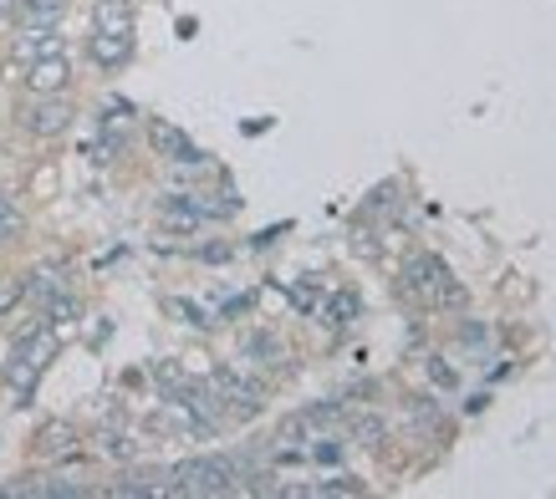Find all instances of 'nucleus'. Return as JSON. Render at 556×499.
<instances>
[{
  "instance_id": "nucleus-2",
  "label": "nucleus",
  "mask_w": 556,
  "mask_h": 499,
  "mask_svg": "<svg viewBox=\"0 0 556 499\" xmlns=\"http://www.w3.org/2000/svg\"><path fill=\"white\" fill-rule=\"evenodd\" d=\"M240 469L236 459H225V453H194L185 464H174V484H179V495H236L240 489Z\"/></svg>"
},
{
  "instance_id": "nucleus-13",
  "label": "nucleus",
  "mask_w": 556,
  "mask_h": 499,
  "mask_svg": "<svg viewBox=\"0 0 556 499\" xmlns=\"http://www.w3.org/2000/svg\"><path fill=\"white\" fill-rule=\"evenodd\" d=\"M0 383L11 387V393H16L21 402H26V398L36 393V387H41V367L26 362L21 351H11V357H5V372H0Z\"/></svg>"
},
{
  "instance_id": "nucleus-18",
  "label": "nucleus",
  "mask_w": 556,
  "mask_h": 499,
  "mask_svg": "<svg viewBox=\"0 0 556 499\" xmlns=\"http://www.w3.org/2000/svg\"><path fill=\"white\" fill-rule=\"evenodd\" d=\"M353 438L363 444V449L378 453V449H383V438H388V423H383L378 413H357V418H353Z\"/></svg>"
},
{
  "instance_id": "nucleus-1",
  "label": "nucleus",
  "mask_w": 556,
  "mask_h": 499,
  "mask_svg": "<svg viewBox=\"0 0 556 499\" xmlns=\"http://www.w3.org/2000/svg\"><path fill=\"white\" fill-rule=\"evenodd\" d=\"M404 291L419 306H429V311H459L465 306V285L450 276V266L439 260V255H429V250H419V255H408L404 260Z\"/></svg>"
},
{
  "instance_id": "nucleus-5",
  "label": "nucleus",
  "mask_w": 556,
  "mask_h": 499,
  "mask_svg": "<svg viewBox=\"0 0 556 499\" xmlns=\"http://www.w3.org/2000/svg\"><path fill=\"white\" fill-rule=\"evenodd\" d=\"M21 87H26L31 98H47V92H67V87H72V62H67V51H51V56H36V62H26V72H21Z\"/></svg>"
},
{
  "instance_id": "nucleus-17",
  "label": "nucleus",
  "mask_w": 556,
  "mask_h": 499,
  "mask_svg": "<svg viewBox=\"0 0 556 499\" xmlns=\"http://www.w3.org/2000/svg\"><path fill=\"white\" fill-rule=\"evenodd\" d=\"M21 234H26V209L11 194H0V245H11Z\"/></svg>"
},
{
  "instance_id": "nucleus-9",
  "label": "nucleus",
  "mask_w": 556,
  "mask_h": 499,
  "mask_svg": "<svg viewBox=\"0 0 556 499\" xmlns=\"http://www.w3.org/2000/svg\"><path fill=\"white\" fill-rule=\"evenodd\" d=\"M240 362L245 367H276L287 362V342L276 332H266V327H255V332L240 336Z\"/></svg>"
},
{
  "instance_id": "nucleus-7",
  "label": "nucleus",
  "mask_w": 556,
  "mask_h": 499,
  "mask_svg": "<svg viewBox=\"0 0 556 499\" xmlns=\"http://www.w3.org/2000/svg\"><path fill=\"white\" fill-rule=\"evenodd\" d=\"M87 62L98 72H123L134 62V31H98L87 36Z\"/></svg>"
},
{
  "instance_id": "nucleus-6",
  "label": "nucleus",
  "mask_w": 556,
  "mask_h": 499,
  "mask_svg": "<svg viewBox=\"0 0 556 499\" xmlns=\"http://www.w3.org/2000/svg\"><path fill=\"white\" fill-rule=\"evenodd\" d=\"M143 133H149V149L164 158V164H200V149L189 143L185 128H174L169 117H149L143 123Z\"/></svg>"
},
{
  "instance_id": "nucleus-8",
  "label": "nucleus",
  "mask_w": 556,
  "mask_h": 499,
  "mask_svg": "<svg viewBox=\"0 0 556 499\" xmlns=\"http://www.w3.org/2000/svg\"><path fill=\"white\" fill-rule=\"evenodd\" d=\"M62 16H67V0H16L11 5L16 31H51V26H62Z\"/></svg>"
},
{
  "instance_id": "nucleus-3",
  "label": "nucleus",
  "mask_w": 556,
  "mask_h": 499,
  "mask_svg": "<svg viewBox=\"0 0 556 499\" xmlns=\"http://www.w3.org/2000/svg\"><path fill=\"white\" fill-rule=\"evenodd\" d=\"M16 123H21V133L51 143V138L72 133V123H77V102H72L67 92H47V98H31V92H26Z\"/></svg>"
},
{
  "instance_id": "nucleus-16",
  "label": "nucleus",
  "mask_w": 556,
  "mask_h": 499,
  "mask_svg": "<svg viewBox=\"0 0 556 499\" xmlns=\"http://www.w3.org/2000/svg\"><path fill=\"white\" fill-rule=\"evenodd\" d=\"M92 26L98 31H134V5L128 0H92Z\"/></svg>"
},
{
  "instance_id": "nucleus-12",
  "label": "nucleus",
  "mask_w": 556,
  "mask_h": 499,
  "mask_svg": "<svg viewBox=\"0 0 556 499\" xmlns=\"http://www.w3.org/2000/svg\"><path fill=\"white\" fill-rule=\"evenodd\" d=\"M21 291H26V300H31V306H41V300H51V296H62V291H67V270L36 266V270H26V276H21Z\"/></svg>"
},
{
  "instance_id": "nucleus-20",
  "label": "nucleus",
  "mask_w": 556,
  "mask_h": 499,
  "mask_svg": "<svg viewBox=\"0 0 556 499\" xmlns=\"http://www.w3.org/2000/svg\"><path fill=\"white\" fill-rule=\"evenodd\" d=\"M306 495H363V484H357L353 474H332L327 484H312Z\"/></svg>"
},
{
  "instance_id": "nucleus-11",
  "label": "nucleus",
  "mask_w": 556,
  "mask_h": 499,
  "mask_svg": "<svg viewBox=\"0 0 556 499\" xmlns=\"http://www.w3.org/2000/svg\"><path fill=\"white\" fill-rule=\"evenodd\" d=\"M77 438H83V433L72 428L67 418H56V423H41V433H36V449L47 453V459H77Z\"/></svg>"
},
{
  "instance_id": "nucleus-19",
  "label": "nucleus",
  "mask_w": 556,
  "mask_h": 499,
  "mask_svg": "<svg viewBox=\"0 0 556 499\" xmlns=\"http://www.w3.org/2000/svg\"><path fill=\"white\" fill-rule=\"evenodd\" d=\"M353 317H357V296H353V291L327 296V311H321V321H327V327H348Z\"/></svg>"
},
{
  "instance_id": "nucleus-10",
  "label": "nucleus",
  "mask_w": 556,
  "mask_h": 499,
  "mask_svg": "<svg viewBox=\"0 0 556 499\" xmlns=\"http://www.w3.org/2000/svg\"><path fill=\"white\" fill-rule=\"evenodd\" d=\"M159 225H164V234H200L204 230V215L189 204V194H174V200L159 204Z\"/></svg>"
},
{
  "instance_id": "nucleus-4",
  "label": "nucleus",
  "mask_w": 556,
  "mask_h": 499,
  "mask_svg": "<svg viewBox=\"0 0 556 499\" xmlns=\"http://www.w3.org/2000/svg\"><path fill=\"white\" fill-rule=\"evenodd\" d=\"M210 383H215V393H219L225 418H255L261 408H266V387L255 383L245 367H215Z\"/></svg>"
},
{
  "instance_id": "nucleus-14",
  "label": "nucleus",
  "mask_w": 556,
  "mask_h": 499,
  "mask_svg": "<svg viewBox=\"0 0 556 499\" xmlns=\"http://www.w3.org/2000/svg\"><path fill=\"white\" fill-rule=\"evenodd\" d=\"M138 449H143V444H138L134 428H102L98 433V453L108 459V464H134Z\"/></svg>"
},
{
  "instance_id": "nucleus-21",
  "label": "nucleus",
  "mask_w": 556,
  "mask_h": 499,
  "mask_svg": "<svg viewBox=\"0 0 556 499\" xmlns=\"http://www.w3.org/2000/svg\"><path fill=\"white\" fill-rule=\"evenodd\" d=\"M11 5H16V0H0V16H11Z\"/></svg>"
},
{
  "instance_id": "nucleus-15",
  "label": "nucleus",
  "mask_w": 556,
  "mask_h": 499,
  "mask_svg": "<svg viewBox=\"0 0 556 499\" xmlns=\"http://www.w3.org/2000/svg\"><path fill=\"white\" fill-rule=\"evenodd\" d=\"M51 51H67V36L56 31H16V56L21 62H36V56H51Z\"/></svg>"
}]
</instances>
